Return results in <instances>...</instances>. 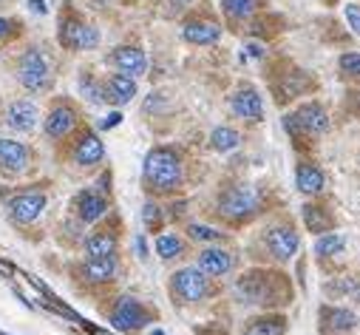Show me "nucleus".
I'll return each instance as SVG.
<instances>
[{
	"label": "nucleus",
	"instance_id": "1",
	"mask_svg": "<svg viewBox=\"0 0 360 335\" xmlns=\"http://www.w3.org/2000/svg\"><path fill=\"white\" fill-rule=\"evenodd\" d=\"M145 182L159 194H167L182 182V162H179L176 151L153 148L145 156Z\"/></svg>",
	"mask_w": 360,
	"mask_h": 335
},
{
	"label": "nucleus",
	"instance_id": "2",
	"mask_svg": "<svg viewBox=\"0 0 360 335\" xmlns=\"http://www.w3.org/2000/svg\"><path fill=\"white\" fill-rule=\"evenodd\" d=\"M261 199H258V191L250 188V185H236L230 191L221 194L219 199V213L224 219H233V222H241V219H250L255 210H258Z\"/></svg>",
	"mask_w": 360,
	"mask_h": 335
},
{
	"label": "nucleus",
	"instance_id": "3",
	"mask_svg": "<svg viewBox=\"0 0 360 335\" xmlns=\"http://www.w3.org/2000/svg\"><path fill=\"white\" fill-rule=\"evenodd\" d=\"M18 80L26 91H43L49 89V80H51V71H49V60L40 49H29L20 63H18Z\"/></svg>",
	"mask_w": 360,
	"mask_h": 335
},
{
	"label": "nucleus",
	"instance_id": "4",
	"mask_svg": "<svg viewBox=\"0 0 360 335\" xmlns=\"http://www.w3.org/2000/svg\"><path fill=\"white\" fill-rule=\"evenodd\" d=\"M173 293L193 304V301H202L207 296V276L199 270V267H182L173 273Z\"/></svg>",
	"mask_w": 360,
	"mask_h": 335
},
{
	"label": "nucleus",
	"instance_id": "5",
	"mask_svg": "<svg viewBox=\"0 0 360 335\" xmlns=\"http://www.w3.org/2000/svg\"><path fill=\"white\" fill-rule=\"evenodd\" d=\"M60 43L65 49H94L100 43V32L94 26H85L74 18L60 23Z\"/></svg>",
	"mask_w": 360,
	"mask_h": 335
},
{
	"label": "nucleus",
	"instance_id": "6",
	"mask_svg": "<svg viewBox=\"0 0 360 335\" xmlns=\"http://www.w3.org/2000/svg\"><path fill=\"white\" fill-rule=\"evenodd\" d=\"M287 128H301V131L318 137V134L329 131V117H326V111L321 106L309 103V106H301L292 117H287Z\"/></svg>",
	"mask_w": 360,
	"mask_h": 335
},
{
	"label": "nucleus",
	"instance_id": "7",
	"mask_svg": "<svg viewBox=\"0 0 360 335\" xmlns=\"http://www.w3.org/2000/svg\"><path fill=\"white\" fill-rule=\"evenodd\" d=\"M298 244H301L298 233H295L292 227H287V225L273 227V230L266 233V247H269V253H273L276 259H281V262H287V259H292V256L298 253Z\"/></svg>",
	"mask_w": 360,
	"mask_h": 335
},
{
	"label": "nucleus",
	"instance_id": "8",
	"mask_svg": "<svg viewBox=\"0 0 360 335\" xmlns=\"http://www.w3.org/2000/svg\"><path fill=\"white\" fill-rule=\"evenodd\" d=\"M43 208H46V196L37 191H29V194H20L9 202V216L18 225H29L43 213Z\"/></svg>",
	"mask_w": 360,
	"mask_h": 335
},
{
	"label": "nucleus",
	"instance_id": "9",
	"mask_svg": "<svg viewBox=\"0 0 360 335\" xmlns=\"http://www.w3.org/2000/svg\"><path fill=\"white\" fill-rule=\"evenodd\" d=\"M111 324L117 329H139L142 324H148V312L142 310V304L136 298H120L114 312H111Z\"/></svg>",
	"mask_w": 360,
	"mask_h": 335
},
{
	"label": "nucleus",
	"instance_id": "10",
	"mask_svg": "<svg viewBox=\"0 0 360 335\" xmlns=\"http://www.w3.org/2000/svg\"><path fill=\"white\" fill-rule=\"evenodd\" d=\"M29 165V148L18 139H0V168L9 174H20Z\"/></svg>",
	"mask_w": 360,
	"mask_h": 335
},
{
	"label": "nucleus",
	"instance_id": "11",
	"mask_svg": "<svg viewBox=\"0 0 360 335\" xmlns=\"http://www.w3.org/2000/svg\"><path fill=\"white\" fill-rule=\"evenodd\" d=\"M230 106H233V114L241 117V120L255 122V120L264 117V103H261V94H258L255 89H241V91H236L233 100H230Z\"/></svg>",
	"mask_w": 360,
	"mask_h": 335
},
{
	"label": "nucleus",
	"instance_id": "12",
	"mask_svg": "<svg viewBox=\"0 0 360 335\" xmlns=\"http://www.w3.org/2000/svg\"><path fill=\"white\" fill-rule=\"evenodd\" d=\"M103 156H105V148H103L100 137L91 134V131H85V134L79 137L77 148H74V162L82 165V168H91V165L103 162Z\"/></svg>",
	"mask_w": 360,
	"mask_h": 335
},
{
	"label": "nucleus",
	"instance_id": "13",
	"mask_svg": "<svg viewBox=\"0 0 360 335\" xmlns=\"http://www.w3.org/2000/svg\"><path fill=\"white\" fill-rule=\"evenodd\" d=\"M6 125L18 134H29L34 125H37V108L29 103V100H18L9 106L6 111Z\"/></svg>",
	"mask_w": 360,
	"mask_h": 335
},
{
	"label": "nucleus",
	"instance_id": "14",
	"mask_svg": "<svg viewBox=\"0 0 360 335\" xmlns=\"http://www.w3.org/2000/svg\"><path fill=\"white\" fill-rule=\"evenodd\" d=\"M74 125H77V111H74L71 106H57V108H51V114L46 117V134H49L51 139L68 137V134L74 131Z\"/></svg>",
	"mask_w": 360,
	"mask_h": 335
},
{
	"label": "nucleus",
	"instance_id": "15",
	"mask_svg": "<svg viewBox=\"0 0 360 335\" xmlns=\"http://www.w3.org/2000/svg\"><path fill=\"white\" fill-rule=\"evenodd\" d=\"M114 63H117V68H120L122 74H128V77H142V74L148 71V57H145V51H142V49H134V46L117 49V51H114Z\"/></svg>",
	"mask_w": 360,
	"mask_h": 335
},
{
	"label": "nucleus",
	"instance_id": "16",
	"mask_svg": "<svg viewBox=\"0 0 360 335\" xmlns=\"http://www.w3.org/2000/svg\"><path fill=\"white\" fill-rule=\"evenodd\" d=\"M233 267V256L221 247H207L199 253V270L205 276H224Z\"/></svg>",
	"mask_w": 360,
	"mask_h": 335
},
{
	"label": "nucleus",
	"instance_id": "17",
	"mask_svg": "<svg viewBox=\"0 0 360 335\" xmlns=\"http://www.w3.org/2000/svg\"><path fill=\"white\" fill-rule=\"evenodd\" d=\"M136 97V82H134V77H128V74H114L111 80H108V86H105V100H111L114 106H125V103H131Z\"/></svg>",
	"mask_w": 360,
	"mask_h": 335
},
{
	"label": "nucleus",
	"instance_id": "18",
	"mask_svg": "<svg viewBox=\"0 0 360 335\" xmlns=\"http://www.w3.org/2000/svg\"><path fill=\"white\" fill-rule=\"evenodd\" d=\"M105 210H108L105 196H100V194H94V191H85V194L77 196V213H79V219H82L85 225L103 219Z\"/></svg>",
	"mask_w": 360,
	"mask_h": 335
},
{
	"label": "nucleus",
	"instance_id": "19",
	"mask_svg": "<svg viewBox=\"0 0 360 335\" xmlns=\"http://www.w3.org/2000/svg\"><path fill=\"white\" fill-rule=\"evenodd\" d=\"M295 185H298L301 194L315 196V194H321V191L326 188V177H323L321 168H315V165H309V162H301L298 171H295Z\"/></svg>",
	"mask_w": 360,
	"mask_h": 335
},
{
	"label": "nucleus",
	"instance_id": "20",
	"mask_svg": "<svg viewBox=\"0 0 360 335\" xmlns=\"http://www.w3.org/2000/svg\"><path fill=\"white\" fill-rule=\"evenodd\" d=\"M182 37L188 43H196V46H210V43H216L221 37V29L216 23H210V20H191V23H185Z\"/></svg>",
	"mask_w": 360,
	"mask_h": 335
},
{
	"label": "nucleus",
	"instance_id": "21",
	"mask_svg": "<svg viewBox=\"0 0 360 335\" xmlns=\"http://www.w3.org/2000/svg\"><path fill=\"white\" fill-rule=\"evenodd\" d=\"M114 273H117V262H114V256L88 259V262L82 265V276H85L88 282H94V284H100V282H111Z\"/></svg>",
	"mask_w": 360,
	"mask_h": 335
},
{
	"label": "nucleus",
	"instance_id": "22",
	"mask_svg": "<svg viewBox=\"0 0 360 335\" xmlns=\"http://www.w3.org/2000/svg\"><path fill=\"white\" fill-rule=\"evenodd\" d=\"M321 321L326 329L335 332H352L357 324V315L352 310H338V307H321Z\"/></svg>",
	"mask_w": 360,
	"mask_h": 335
},
{
	"label": "nucleus",
	"instance_id": "23",
	"mask_svg": "<svg viewBox=\"0 0 360 335\" xmlns=\"http://www.w3.org/2000/svg\"><path fill=\"white\" fill-rule=\"evenodd\" d=\"M85 253L88 259H100V256H114L117 253V239L111 233H94L85 239Z\"/></svg>",
	"mask_w": 360,
	"mask_h": 335
},
{
	"label": "nucleus",
	"instance_id": "24",
	"mask_svg": "<svg viewBox=\"0 0 360 335\" xmlns=\"http://www.w3.org/2000/svg\"><path fill=\"white\" fill-rule=\"evenodd\" d=\"M287 332V321L281 315H266V318H255L250 321V327L244 329V335H284Z\"/></svg>",
	"mask_w": 360,
	"mask_h": 335
},
{
	"label": "nucleus",
	"instance_id": "25",
	"mask_svg": "<svg viewBox=\"0 0 360 335\" xmlns=\"http://www.w3.org/2000/svg\"><path fill=\"white\" fill-rule=\"evenodd\" d=\"M304 225L312 230V233H329L335 227V219L329 213H323V208L318 205H307L304 208Z\"/></svg>",
	"mask_w": 360,
	"mask_h": 335
},
{
	"label": "nucleus",
	"instance_id": "26",
	"mask_svg": "<svg viewBox=\"0 0 360 335\" xmlns=\"http://www.w3.org/2000/svg\"><path fill=\"white\" fill-rule=\"evenodd\" d=\"M210 142H213V148L219 153H230V151H236L241 145V134L233 131V128H216L213 137H210Z\"/></svg>",
	"mask_w": 360,
	"mask_h": 335
},
{
	"label": "nucleus",
	"instance_id": "27",
	"mask_svg": "<svg viewBox=\"0 0 360 335\" xmlns=\"http://www.w3.org/2000/svg\"><path fill=\"white\" fill-rule=\"evenodd\" d=\"M346 247V239L340 233H321V239L315 241V253L318 256H338Z\"/></svg>",
	"mask_w": 360,
	"mask_h": 335
},
{
	"label": "nucleus",
	"instance_id": "28",
	"mask_svg": "<svg viewBox=\"0 0 360 335\" xmlns=\"http://www.w3.org/2000/svg\"><path fill=\"white\" fill-rule=\"evenodd\" d=\"M182 250H185L182 239L173 236V233H162V236L156 239V253H159L162 259H176V256H182Z\"/></svg>",
	"mask_w": 360,
	"mask_h": 335
},
{
	"label": "nucleus",
	"instance_id": "29",
	"mask_svg": "<svg viewBox=\"0 0 360 335\" xmlns=\"http://www.w3.org/2000/svg\"><path fill=\"white\" fill-rule=\"evenodd\" d=\"M221 4L230 18H250L258 9V0H221Z\"/></svg>",
	"mask_w": 360,
	"mask_h": 335
},
{
	"label": "nucleus",
	"instance_id": "30",
	"mask_svg": "<svg viewBox=\"0 0 360 335\" xmlns=\"http://www.w3.org/2000/svg\"><path fill=\"white\" fill-rule=\"evenodd\" d=\"M79 89H82V94L88 97V103H94V106L105 103V89H103V86H97V82H94L91 77H82V80H79Z\"/></svg>",
	"mask_w": 360,
	"mask_h": 335
},
{
	"label": "nucleus",
	"instance_id": "31",
	"mask_svg": "<svg viewBox=\"0 0 360 335\" xmlns=\"http://www.w3.org/2000/svg\"><path fill=\"white\" fill-rule=\"evenodd\" d=\"M188 233H191V239H196V241H219V239H221V233H219V230L205 227V225H191V227H188Z\"/></svg>",
	"mask_w": 360,
	"mask_h": 335
},
{
	"label": "nucleus",
	"instance_id": "32",
	"mask_svg": "<svg viewBox=\"0 0 360 335\" xmlns=\"http://www.w3.org/2000/svg\"><path fill=\"white\" fill-rule=\"evenodd\" d=\"M340 68H343V74L360 77V51H346L340 57Z\"/></svg>",
	"mask_w": 360,
	"mask_h": 335
},
{
	"label": "nucleus",
	"instance_id": "33",
	"mask_svg": "<svg viewBox=\"0 0 360 335\" xmlns=\"http://www.w3.org/2000/svg\"><path fill=\"white\" fill-rule=\"evenodd\" d=\"M343 15H346V23L354 34H360V6L357 4H346L343 6Z\"/></svg>",
	"mask_w": 360,
	"mask_h": 335
},
{
	"label": "nucleus",
	"instance_id": "34",
	"mask_svg": "<svg viewBox=\"0 0 360 335\" xmlns=\"http://www.w3.org/2000/svg\"><path fill=\"white\" fill-rule=\"evenodd\" d=\"M142 219H145V225H148V227H156V225H159V219H162V210H159L153 202H148V205L142 208Z\"/></svg>",
	"mask_w": 360,
	"mask_h": 335
},
{
	"label": "nucleus",
	"instance_id": "35",
	"mask_svg": "<svg viewBox=\"0 0 360 335\" xmlns=\"http://www.w3.org/2000/svg\"><path fill=\"white\" fill-rule=\"evenodd\" d=\"M244 51H247L250 57H255V60H261V57H264V46H261V43H247V46H244Z\"/></svg>",
	"mask_w": 360,
	"mask_h": 335
},
{
	"label": "nucleus",
	"instance_id": "36",
	"mask_svg": "<svg viewBox=\"0 0 360 335\" xmlns=\"http://www.w3.org/2000/svg\"><path fill=\"white\" fill-rule=\"evenodd\" d=\"M12 32H15V23L6 20V18H0V40H6Z\"/></svg>",
	"mask_w": 360,
	"mask_h": 335
},
{
	"label": "nucleus",
	"instance_id": "37",
	"mask_svg": "<svg viewBox=\"0 0 360 335\" xmlns=\"http://www.w3.org/2000/svg\"><path fill=\"white\" fill-rule=\"evenodd\" d=\"M120 122H122V114L114 111V114H108V117L103 120V128H114V125H120Z\"/></svg>",
	"mask_w": 360,
	"mask_h": 335
},
{
	"label": "nucleus",
	"instance_id": "38",
	"mask_svg": "<svg viewBox=\"0 0 360 335\" xmlns=\"http://www.w3.org/2000/svg\"><path fill=\"white\" fill-rule=\"evenodd\" d=\"M29 12H34V15H46V0H29Z\"/></svg>",
	"mask_w": 360,
	"mask_h": 335
},
{
	"label": "nucleus",
	"instance_id": "39",
	"mask_svg": "<svg viewBox=\"0 0 360 335\" xmlns=\"http://www.w3.org/2000/svg\"><path fill=\"white\" fill-rule=\"evenodd\" d=\"M136 253H139V256H145V239H142V236L136 239Z\"/></svg>",
	"mask_w": 360,
	"mask_h": 335
},
{
	"label": "nucleus",
	"instance_id": "40",
	"mask_svg": "<svg viewBox=\"0 0 360 335\" xmlns=\"http://www.w3.org/2000/svg\"><path fill=\"white\" fill-rule=\"evenodd\" d=\"M150 335H165V332H159V329H156V332H150Z\"/></svg>",
	"mask_w": 360,
	"mask_h": 335
},
{
	"label": "nucleus",
	"instance_id": "41",
	"mask_svg": "<svg viewBox=\"0 0 360 335\" xmlns=\"http://www.w3.org/2000/svg\"><path fill=\"white\" fill-rule=\"evenodd\" d=\"M179 4H191V0H179Z\"/></svg>",
	"mask_w": 360,
	"mask_h": 335
}]
</instances>
